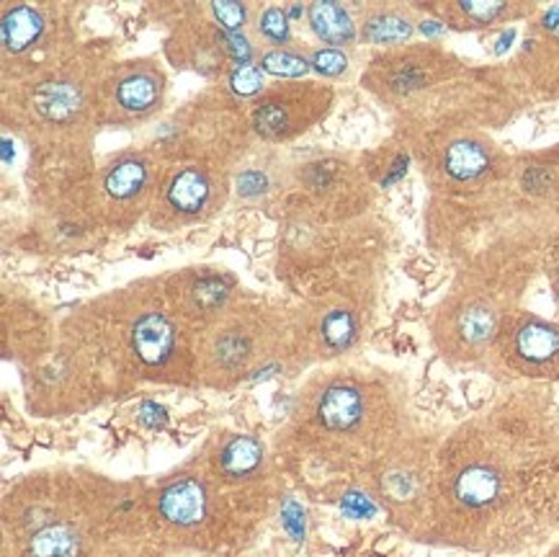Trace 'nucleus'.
<instances>
[{
	"label": "nucleus",
	"mask_w": 559,
	"mask_h": 557,
	"mask_svg": "<svg viewBox=\"0 0 559 557\" xmlns=\"http://www.w3.org/2000/svg\"><path fill=\"white\" fill-rule=\"evenodd\" d=\"M511 493V473L490 452L462 454L441 475V503L467 519L490 517Z\"/></svg>",
	"instance_id": "f257e3e1"
},
{
	"label": "nucleus",
	"mask_w": 559,
	"mask_h": 557,
	"mask_svg": "<svg viewBox=\"0 0 559 557\" xmlns=\"http://www.w3.org/2000/svg\"><path fill=\"white\" fill-rule=\"evenodd\" d=\"M500 312L485 297H459L443 307L436 323V339L443 352L459 359L483 354L498 341Z\"/></svg>",
	"instance_id": "f03ea898"
},
{
	"label": "nucleus",
	"mask_w": 559,
	"mask_h": 557,
	"mask_svg": "<svg viewBox=\"0 0 559 557\" xmlns=\"http://www.w3.org/2000/svg\"><path fill=\"white\" fill-rule=\"evenodd\" d=\"M498 346L508 367L526 377H559V328L542 318L521 316L500 325Z\"/></svg>",
	"instance_id": "7ed1b4c3"
},
{
	"label": "nucleus",
	"mask_w": 559,
	"mask_h": 557,
	"mask_svg": "<svg viewBox=\"0 0 559 557\" xmlns=\"http://www.w3.org/2000/svg\"><path fill=\"white\" fill-rule=\"evenodd\" d=\"M379 483V496L384 498L386 506L392 509H403V511H413L423 503V498L428 496V473L423 464L415 460H397L379 473L377 477Z\"/></svg>",
	"instance_id": "20e7f679"
},
{
	"label": "nucleus",
	"mask_w": 559,
	"mask_h": 557,
	"mask_svg": "<svg viewBox=\"0 0 559 557\" xmlns=\"http://www.w3.org/2000/svg\"><path fill=\"white\" fill-rule=\"evenodd\" d=\"M157 511L174 526H199L210 511V496L197 477H181L168 483L157 496Z\"/></svg>",
	"instance_id": "39448f33"
},
{
	"label": "nucleus",
	"mask_w": 559,
	"mask_h": 557,
	"mask_svg": "<svg viewBox=\"0 0 559 557\" xmlns=\"http://www.w3.org/2000/svg\"><path fill=\"white\" fill-rule=\"evenodd\" d=\"M314 416H318L322 428H328V431H354V428L364 424V416H367V398H364L361 388H356V384L335 382L320 395Z\"/></svg>",
	"instance_id": "423d86ee"
},
{
	"label": "nucleus",
	"mask_w": 559,
	"mask_h": 557,
	"mask_svg": "<svg viewBox=\"0 0 559 557\" xmlns=\"http://www.w3.org/2000/svg\"><path fill=\"white\" fill-rule=\"evenodd\" d=\"M129 344H132V354L145 367H163L176 348V328L163 312H142L132 323Z\"/></svg>",
	"instance_id": "0eeeda50"
},
{
	"label": "nucleus",
	"mask_w": 559,
	"mask_h": 557,
	"mask_svg": "<svg viewBox=\"0 0 559 557\" xmlns=\"http://www.w3.org/2000/svg\"><path fill=\"white\" fill-rule=\"evenodd\" d=\"M83 540L70 524L52 521L39 526L26 542V557H81Z\"/></svg>",
	"instance_id": "6e6552de"
},
{
	"label": "nucleus",
	"mask_w": 559,
	"mask_h": 557,
	"mask_svg": "<svg viewBox=\"0 0 559 557\" xmlns=\"http://www.w3.org/2000/svg\"><path fill=\"white\" fill-rule=\"evenodd\" d=\"M263 464V447L253 437H233L219 452V470L233 481H246Z\"/></svg>",
	"instance_id": "1a4fd4ad"
},
{
	"label": "nucleus",
	"mask_w": 559,
	"mask_h": 557,
	"mask_svg": "<svg viewBox=\"0 0 559 557\" xmlns=\"http://www.w3.org/2000/svg\"><path fill=\"white\" fill-rule=\"evenodd\" d=\"M443 168L456 181H475L490 168V153L475 140H456L447 147Z\"/></svg>",
	"instance_id": "9d476101"
},
{
	"label": "nucleus",
	"mask_w": 559,
	"mask_h": 557,
	"mask_svg": "<svg viewBox=\"0 0 559 557\" xmlns=\"http://www.w3.org/2000/svg\"><path fill=\"white\" fill-rule=\"evenodd\" d=\"M310 24L328 45H350L356 37V26L348 13L338 3H328V0L310 5Z\"/></svg>",
	"instance_id": "9b49d317"
},
{
	"label": "nucleus",
	"mask_w": 559,
	"mask_h": 557,
	"mask_svg": "<svg viewBox=\"0 0 559 557\" xmlns=\"http://www.w3.org/2000/svg\"><path fill=\"white\" fill-rule=\"evenodd\" d=\"M45 32V19L39 11L21 5L5 13L3 19V45L9 52H24L28 45L39 39V34Z\"/></svg>",
	"instance_id": "f8f14e48"
},
{
	"label": "nucleus",
	"mask_w": 559,
	"mask_h": 557,
	"mask_svg": "<svg viewBox=\"0 0 559 557\" xmlns=\"http://www.w3.org/2000/svg\"><path fill=\"white\" fill-rule=\"evenodd\" d=\"M253 359V341L240 328H227L217 333L212 344V362L219 371H238Z\"/></svg>",
	"instance_id": "ddd939ff"
},
{
	"label": "nucleus",
	"mask_w": 559,
	"mask_h": 557,
	"mask_svg": "<svg viewBox=\"0 0 559 557\" xmlns=\"http://www.w3.org/2000/svg\"><path fill=\"white\" fill-rule=\"evenodd\" d=\"M81 91L73 83H47L34 96L37 111L52 121H64L81 109Z\"/></svg>",
	"instance_id": "4468645a"
},
{
	"label": "nucleus",
	"mask_w": 559,
	"mask_h": 557,
	"mask_svg": "<svg viewBox=\"0 0 559 557\" xmlns=\"http://www.w3.org/2000/svg\"><path fill=\"white\" fill-rule=\"evenodd\" d=\"M206 199H210V181H206L204 174H199V170H193V168L181 170L168 189L170 206L178 212H186V214H193V212L202 210V206L206 204Z\"/></svg>",
	"instance_id": "2eb2a0df"
},
{
	"label": "nucleus",
	"mask_w": 559,
	"mask_h": 557,
	"mask_svg": "<svg viewBox=\"0 0 559 557\" xmlns=\"http://www.w3.org/2000/svg\"><path fill=\"white\" fill-rule=\"evenodd\" d=\"M356 316L350 310H343V307L325 312V318L320 323V339L328 352H343V348H348L356 341Z\"/></svg>",
	"instance_id": "dca6fc26"
},
{
	"label": "nucleus",
	"mask_w": 559,
	"mask_h": 557,
	"mask_svg": "<svg viewBox=\"0 0 559 557\" xmlns=\"http://www.w3.org/2000/svg\"><path fill=\"white\" fill-rule=\"evenodd\" d=\"M157 96H160V85L153 75H129L127 81L119 85V104L121 109L132 114H145L155 106Z\"/></svg>",
	"instance_id": "f3484780"
},
{
	"label": "nucleus",
	"mask_w": 559,
	"mask_h": 557,
	"mask_svg": "<svg viewBox=\"0 0 559 557\" xmlns=\"http://www.w3.org/2000/svg\"><path fill=\"white\" fill-rule=\"evenodd\" d=\"M364 37L374 45H397L413 37V24L400 13H377L364 26Z\"/></svg>",
	"instance_id": "a211bd4d"
},
{
	"label": "nucleus",
	"mask_w": 559,
	"mask_h": 557,
	"mask_svg": "<svg viewBox=\"0 0 559 557\" xmlns=\"http://www.w3.org/2000/svg\"><path fill=\"white\" fill-rule=\"evenodd\" d=\"M227 297L229 289L222 278L204 276L189 292V310L197 312V316H212V312H219L225 307Z\"/></svg>",
	"instance_id": "6ab92c4d"
},
{
	"label": "nucleus",
	"mask_w": 559,
	"mask_h": 557,
	"mask_svg": "<svg viewBox=\"0 0 559 557\" xmlns=\"http://www.w3.org/2000/svg\"><path fill=\"white\" fill-rule=\"evenodd\" d=\"M428 62L418 60H400L390 68V73L384 78V85L397 96H407V93L426 88L428 83Z\"/></svg>",
	"instance_id": "aec40b11"
},
{
	"label": "nucleus",
	"mask_w": 559,
	"mask_h": 557,
	"mask_svg": "<svg viewBox=\"0 0 559 557\" xmlns=\"http://www.w3.org/2000/svg\"><path fill=\"white\" fill-rule=\"evenodd\" d=\"M147 181V168L138 161H124L106 176V189L114 199L134 197Z\"/></svg>",
	"instance_id": "412c9836"
},
{
	"label": "nucleus",
	"mask_w": 559,
	"mask_h": 557,
	"mask_svg": "<svg viewBox=\"0 0 559 557\" xmlns=\"http://www.w3.org/2000/svg\"><path fill=\"white\" fill-rule=\"evenodd\" d=\"M456 11L462 13L472 26H485L498 21L500 16H506L511 9H508V3H498V0L496 3H487V0H467V3H459Z\"/></svg>",
	"instance_id": "4be33fe9"
},
{
	"label": "nucleus",
	"mask_w": 559,
	"mask_h": 557,
	"mask_svg": "<svg viewBox=\"0 0 559 557\" xmlns=\"http://www.w3.org/2000/svg\"><path fill=\"white\" fill-rule=\"evenodd\" d=\"M286 127H289V114H286L282 104H263L255 111V130L263 138H278Z\"/></svg>",
	"instance_id": "5701e85b"
},
{
	"label": "nucleus",
	"mask_w": 559,
	"mask_h": 557,
	"mask_svg": "<svg viewBox=\"0 0 559 557\" xmlns=\"http://www.w3.org/2000/svg\"><path fill=\"white\" fill-rule=\"evenodd\" d=\"M263 70L271 75H286V78H297V75H305L307 73V62L302 57L297 55H289V52H282V49H276V52H269L263 57Z\"/></svg>",
	"instance_id": "b1692460"
},
{
	"label": "nucleus",
	"mask_w": 559,
	"mask_h": 557,
	"mask_svg": "<svg viewBox=\"0 0 559 557\" xmlns=\"http://www.w3.org/2000/svg\"><path fill=\"white\" fill-rule=\"evenodd\" d=\"M212 9H214V16L219 19V24L227 34H238L242 24H246L248 13H246V9H242V3H233V0H217Z\"/></svg>",
	"instance_id": "393cba45"
},
{
	"label": "nucleus",
	"mask_w": 559,
	"mask_h": 557,
	"mask_svg": "<svg viewBox=\"0 0 559 557\" xmlns=\"http://www.w3.org/2000/svg\"><path fill=\"white\" fill-rule=\"evenodd\" d=\"M229 85H233V91L240 93V96H253V93L261 91V85H263L261 70L253 66L235 68L233 75H229Z\"/></svg>",
	"instance_id": "a878e982"
},
{
	"label": "nucleus",
	"mask_w": 559,
	"mask_h": 557,
	"mask_svg": "<svg viewBox=\"0 0 559 557\" xmlns=\"http://www.w3.org/2000/svg\"><path fill=\"white\" fill-rule=\"evenodd\" d=\"M312 66L318 73L322 75H341L343 70L348 68V60L346 55L338 52V49H320V52H314L312 57Z\"/></svg>",
	"instance_id": "bb28decb"
},
{
	"label": "nucleus",
	"mask_w": 559,
	"mask_h": 557,
	"mask_svg": "<svg viewBox=\"0 0 559 557\" xmlns=\"http://www.w3.org/2000/svg\"><path fill=\"white\" fill-rule=\"evenodd\" d=\"M261 32L274 42L289 39V16L278 9H269L261 19Z\"/></svg>",
	"instance_id": "cd10ccee"
},
{
	"label": "nucleus",
	"mask_w": 559,
	"mask_h": 557,
	"mask_svg": "<svg viewBox=\"0 0 559 557\" xmlns=\"http://www.w3.org/2000/svg\"><path fill=\"white\" fill-rule=\"evenodd\" d=\"M341 506H343V511L350 513V517H358V519L374 517V513H377V506L371 503L367 496H361V493H346Z\"/></svg>",
	"instance_id": "c85d7f7f"
},
{
	"label": "nucleus",
	"mask_w": 559,
	"mask_h": 557,
	"mask_svg": "<svg viewBox=\"0 0 559 557\" xmlns=\"http://www.w3.org/2000/svg\"><path fill=\"white\" fill-rule=\"evenodd\" d=\"M282 519H284V526L294 534V537H305V513L297 503L286 501L282 509Z\"/></svg>",
	"instance_id": "c756f323"
},
{
	"label": "nucleus",
	"mask_w": 559,
	"mask_h": 557,
	"mask_svg": "<svg viewBox=\"0 0 559 557\" xmlns=\"http://www.w3.org/2000/svg\"><path fill=\"white\" fill-rule=\"evenodd\" d=\"M266 186H269L266 176L258 174V170H246V174L238 178V189H240L242 197L261 194V191H266Z\"/></svg>",
	"instance_id": "7c9ffc66"
},
{
	"label": "nucleus",
	"mask_w": 559,
	"mask_h": 557,
	"mask_svg": "<svg viewBox=\"0 0 559 557\" xmlns=\"http://www.w3.org/2000/svg\"><path fill=\"white\" fill-rule=\"evenodd\" d=\"M225 47H227V52L233 55V60H238V62H248L250 57H253V47L248 45V39L242 37V34H227L225 32Z\"/></svg>",
	"instance_id": "2f4dec72"
},
{
	"label": "nucleus",
	"mask_w": 559,
	"mask_h": 557,
	"mask_svg": "<svg viewBox=\"0 0 559 557\" xmlns=\"http://www.w3.org/2000/svg\"><path fill=\"white\" fill-rule=\"evenodd\" d=\"M140 424L147 426V428L163 426V424H166V408H160L157 403H142Z\"/></svg>",
	"instance_id": "473e14b6"
},
{
	"label": "nucleus",
	"mask_w": 559,
	"mask_h": 557,
	"mask_svg": "<svg viewBox=\"0 0 559 557\" xmlns=\"http://www.w3.org/2000/svg\"><path fill=\"white\" fill-rule=\"evenodd\" d=\"M3 147H5V163H9V161H11V142L5 140V142H3Z\"/></svg>",
	"instance_id": "72a5a7b5"
},
{
	"label": "nucleus",
	"mask_w": 559,
	"mask_h": 557,
	"mask_svg": "<svg viewBox=\"0 0 559 557\" xmlns=\"http://www.w3.org/2000/svg\"><path fill=\"white\" fill-rule=\"evenodd\" d=\"M289 16L292 19H297V16H302V9H299V5H294V9L289 11Z\"/></svg>",
	"instance_id": "f704fd0d"
}]
</instances>
